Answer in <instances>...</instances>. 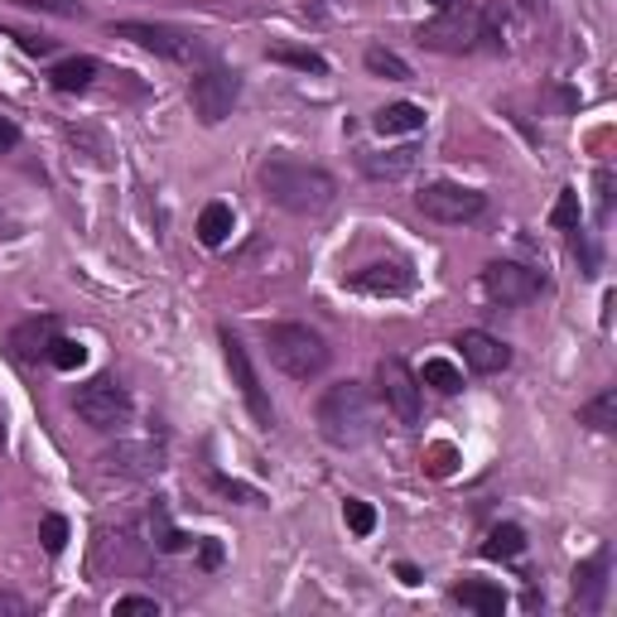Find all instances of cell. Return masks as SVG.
I'll use <instances>...</instances> for the list:
<instances>
[{"label":"cell","instance_id":"obj_1","mask_svg":"<svg viewBox=\"0 0 617 617\" xmlns=\"http://www.w3.org/2000/svg\"><path fill=\"white\" fill-rule=\"evenodd\" d=\"M261 188H265V198L275 203V208H285V213H323L333 203V174H323V169H313V164H299V160H265L261 164Z\"/></svg>","mask_w":617,"mask_h":617},{"label":"cell","instance_id":"obj_2","mask_svg":"<svg viewBox=\"0 0 617 617\" xmlns=\"http://www.w3.org/2000/svg\"><path fill=\"white\" fill-rule=\"evenodd\" d=\"M313 420H319V434L338 449H357V444L372 439V430H377V410H372V396L362 381H338L323 391L319 410H313Z\"/></svg>","mask_w":617,"mask_h":617},{"label":"cell","instance_id":"obj_3","mask_svg":"<svg viewBox=\"0 0 617 617\" xmlns=\"http://www.w3.org/2000/svg\"><path fill=\"white\" fill-rule=\"evenodd\" d=\"M415 39L425 48H434V54H473L478 44L502 48V39H498V10L449 5V10H439V20L420 24Z\"/></svg>","mask_w":617,"mask_h":617},{"label":"cell","instance_id":"obj_4","mask_svg":"<svg viewBox=\"0 0 617 617\" xmlns=\"http://www.w3.org/2000/svg\"><path fill=\"white\" fill-rule=\"evenodd\" d=\"M265 347H271L275 367L295 381H313L329 372V343L309 323H275V329H265Z\"/></svg>","mask_w":617,"mask_h":617},{"label":"cell","instance_id":"obj_5","mask_svg":"<svg viewBox=\"0 0 617 617\" xmlns=\"http://www.w3.org/2000/svg\"><path fill=\"white\" fill-rule=\"evenodd\" d=\"M72 410H78L82 420H88L92 430L112 434V430H126L130 425V410H136V401H130V391L112 377H96L88 381L78 396H72Z\"/></svg>","mask_w":617,"mask_h":617},{"label":"cell","instance_id":"obj_6","mask_svg":"<svg viewBox=\"0 0 617 617\" xmlns=\"http://www.w3.org/2000/svg\"><path fill=\"white\" fill-rule=\"evenodd\" d=\"M241 96V78L232 68H203L198 78L188 82V102H193V116L203 121V126H217V121L232 116Z\"/></svg>","mask_w":617,"mask_h":617},{"label":"cell","instance_id":"obj_7","mask_svg":"<svg viewBox=\"0 0 617 617\" xmlns=\"http://www.w3.org/2000/svg\"><path fill=\"white\" fill-rule=\"evenodd\" d=\"M415 208L434 217V222H473V217H482V208H488V198H482L478 188L468 184H430L415 193Z\"/></svg>","mask_w":617,"mask_h":617},{"label":"cell","instance_id":"obj_8","mask_svg":"<svg viewBox=\"0 0 617 617\" xmlns=\"http://www.w3.org/2000/svg\"><path fill=\"white\" fill-rule=\"evenodd\" d=\"M540 289H546V275L526 271V265H516V261H492L488 271H482V295H488L492 305H530V299H540Z\"/></svg>","mask_w":617,"mask_h":617},{"label":"cell","instance_id":"obj_9","mask_svg":"<svg viewBox=\"0 0 617 617\" xmlns=\"http://www.w3.org/2000/svg\"><path fill=\"white\" fill-rule=\"evenodd\" d=\"M377 386H381V401L401 425H420V377L405 367L401 357H381L377 367Z\"/></svg>","mask_w":617,"mask_h":617},{"label":"cell","instance_id":"obj_10","mask_svg":"<svg viewBox=\"0 0 617 617\" xmlns=\"http://www.w3.org/2000/svg\"><path fill=\"white\" fill-rule=\"evenodd\" d=\"M112 34H116V39H130V44L150 48V54L174 58V64H193V58H203V44L193 39V34L169 30V24H116Z\"/></svg>","mask_w":617,"mask_h":617},{"label":"cell","instance_id":"obj_11","mask_svg":"<svg viewBox=\"0 0 617 617\" xmlns=\"http://www.w3.org/2000/svg\"><path fill=\"white\" fill-rule=\"evenodd\" d=\"M96 464H102V473L145 482V478H155L164 468V444H155V439H126V444H116V449H106Z\"/></svg>","mask_w":617,"mask_h":617},{"label":"cell","instance_id":"obj_12","mask_svg":"<svg viewBox=\"0 0 617 617\" xmlns=\"http://www.w3.org/2000/svg\"><path fill=\"white\" fill-rule=\"evenodd\" d=\"M222 353H227V372H232V381H237V391H241V401H247V410L256 415V425H261V430H271V425H275V410H271V401H265L256 372H251L247 347H241L232 333H222Z\"/></svg>","mask_w":617,"mask_h":617},{"label":"cell","instance_id":"obj_13","mask_svg":"<svg viewBox=\"0 0 617 617\" xmlns=\"http://www.w3.org/2000/svg\"><path fill=\"white\" fill-rule=\"evenodd\" d=\"M458 347H464V362L482 377H492V372H506L512 367V347L502 343V338L482 333V329H464L458 333Z\"/></svg>","mask_w":617,"mask_h":617},{"label":"cell","instance_id":"obj_14","mask_svg":"<svg viewBox=\"0 0 617 617\" xmlns=\"http://www.w3.org/2000/svg\"><path fill=\"white\" fill-rule=\"evenodd\" d=\"M603 594H608V550H598L594 560L574 570V608L579 613H598Z\"/></svg>","mask_w":617,"mask_h":617},{"label":"cell","instance_id":"obj_15","mask_svg":"<svg viewBox=\"0 0 617 617\" xmlns=\"http://www.w3.org/2000/svg\"><path fill=\"white\" fill-rule=\"evenodd\" d=\"M347 285L362 289V295H405L410 271L405 265H396V261H377V265H367V271H357Z\"/></svg>","mask_w":617,"mask_h":617},{"label":"cell","instance_id":"obj_16","mask_svg":"<svg viewBox=\"0 0 617 617\" xmlns=\"http://www.w3.org/2000/svg\"><path fill=\"white\" fill-rule=\"evenodd\" d=\"M58 338V319L54 313H44V319H30V323H20L15 333H10V347H15V357L20 362H34V357H48V343Z\"/></svg>","mask_w":617,"mask_h":617},{"label":"cell","instance_id":"obj_17","mask_svg":"<svg viewBox=\"0 0 617 617\" xmlns=\"http://www.w3.org/2000/svg\"><path fill=\"white\" fill-rule=\"evenodd\" d=\"M372 126H377L381 136H415V130H425V112H420L415 102H391L372 116Z\"/></svg>","mask_w":617,"mask_h":617},{"label":"cell","instance_id":"obj_18","mask_svg":"<svg viewBox=\"0 0 617 617\" xmlns=\"http://www.w3.org/2000/svg\"><path fill=\"white\" fill-rule=\"evenodd\" d=\"M454 603H464V608H473V613H482V617H502L506 613V594L498 584H458L454 589Z\"/></svg>","mask_w":617,"mask_h":617},{"label":"cell","instance_id":"obj_19","mask_svg":"<svg viewBox=\"0 0 617 617\" xmlns=\"http://www.w3.org/2000/svg\"><path fill=\"white\" fill-rule=\"evenodd\" d=\"M415 164H420L415 145H405V150H386V155H367V160H362V169H367L372 179H405Z\"/></svg>","mask_w":617,"mask_h":617},{"label":"cell","instance_id":"obj_20","mask_svg":"<svg viewBox=\"0 0 617 617\" xmlns=\"http://www.w3.org/2000/svg\"><path fill=\"white\" fill-rule=\"evenodd\" d=\"M48 78H54L58 92H88L96 78V58H64V64H54Z\"/></svg>","mask_w":617,"mask_h":617},{"label":"cell","instance_id":"obj_21","mask_svg":"<svg viewBox=\"0 0 617 617\" xmlns=\"http://www.w3.org/2000/svg\"><path fill=\"white\" fill-rule=\"evenodd\" d=\"M526 550V530L522 526H492L488 540H482V555L488 560H516Z\"/></svg>","mask_w":617,"mask_h":617},{"label":"cell","instance_id":"obj_22","mask_svg":"<svg viewBox=\"0 0 617 617\" xmlns=\"http://www.w3.org/2000/svg\"><path fill=\"white\" fill-rule=\"evenodd\" d=\"M227 237H232V208L227 203H208L198 217V241L203 247H222Z\"/></svg>","mask_w":617,"mask_h":617},{"label":"cell","instance_id":"obj_23","mask_svg":"<svg viewBox=\"0 0 617 617\" xmlns=\"http://www.w3.org/2000/svg\"><path fill=\"white\" fill-rule=\"evenodd\" d=\"M420 381L434 386L439 396H458V391H464V372H458L454 362H444V357H430L425 372H420Z\"/></svg>","mask_w":617,"mask_h":617},{"label":"cell","instance_id":"obj_24","mask_svg":"<svg viewBox=\"0 0 617 617\" xmlns=\"http://www.w3.org/2000/svg\"><path fill=\"white\" fill-rule=\"evenodd\" d=\"M579 425H589V430H613L617 425V391H613V386H608V391H598L594 401L579 410Z\"/></svg>","mask_w":617,"mask_h":617},{"label":"cell","instance_id":"obj_25","mask_svg":"<svg viewBox=\"0 0 617 617\" xmlns=\"http://www.w3.org/2000/svg\"><path fill=\"white\" fill-rule=\"evenodd\" d=\"M367 68L377 72V78H391V82H405V78H410V64H405V58H396L391 48H381V44L367 48Z\"/></svg>","mask_w":617,"mask_h":617},{"label":"cell","instance_id":"obj_26","mask_svg":"<svg viewBox=\"0 0 617 617\" xmlns=\"http://www.w3.org/2000/svg\"><path fill=\"white\" fill-rule=\"evenodd\" d=\"M48 362H54L58 372H78L82 362H88V347H82L78 338H54V343H48Z\"/></svg>","mask_w":617,"mask_h":617},{"label":"cell","instance_id":"obj_27","mask_svg":"<svg viewBox=\"0 0 617 617\" xmlns=\"http://www.w3.org/2000/svg\"><path fill=\"white\" fill-rule=\"evenodd\" d=\"M271 64H289V68H305V72H323V68H329L319 54H313V48H289V44L271 48Z\"/></svg>","mask_w":617,"mask_h":617},{"label":"cell","instance_id":"obj_28","mask_svg":"<svg viewBox=\"0 0 617 617\" xmlns=\"http://www.w3.org/2000/svg\"><path fill=\"white\" fill-rule=\"evenodd\" d=\"M343 516H347V530H353V536H372V530H377V512H372V502H362V498H347Z\"/></svg>","mask_w":617,"mask_h":617},{"label":"cell","instance_id":"obj_29","mask_svg":"<svg viewBox=\"0 0 617 617\" xmlns=\"http://www.w3.org/2000/svg\"><path fill=\"white\" fill-rule=\"evenodd\" d=\"M550 222L560 227V232H579V193H574V188H564L560 198H555Z\"/></svg>","mask_w":617,"mask_h":617},{"label":"cell","instance_id":"obj_30","mask_svg":"<svg viewBox=\"0 0 617 617\" xmlns=\"http://www.w3.org/2000/svg\"><path fill=\"white\" fill-rule=\"evenodd\" d=\"M39 540H44L48 555H64V546H68V522H64V516H44V522H39Z\"/></svg>","mask_w":617,"mask_h":617},{"label":"cell","instance_id":"obj_31","mask_svg":"<svg viewBox=\"0 0 617 617\" xmlns=\"http://www.w3.org/2000/svg\"><path fill=\"white\" fill-rule=\"evenodd\" d=\"M116 617H160V603H155V598H140V594L116 598Z\"/></svg>","mask_w":617,"mask_h":617},{"label":"cell","instance_id":"obj_32","mask_svg":"<svg viewBox=\"0 0 617 617\" xmlns=\"http://www.w3.org/2000/svg\"><path fill=\"white\" fill-rule=\"evenodd\" d=\"M15 145H20V126H15L10 116H0V155L15 150Z\"/></svg>","mask_w":617,"mask_h":617},{"label":"cell","instance_id":"obj_33","mask_svg":"<svg viewBox=\"0 0 617 617\" xmlns=\"http://www.w3.org/2000/svg\"><path fill=\"white\" fill-rule=\"evenodd\" d=\"M24 5H34V10H54V15H78V5H72V0H24Z\"/></svg>","mask_w":617,"mask_h":617},{"label":"cell","instance_id":"obj_34","mask_svg":"<svg viewBox=\"0 0 617 617\" xmlns=\"http://www.w3.org/2000/svg\"><path fill=\"white\" fill-rule=\"evenodd\" d=\"M430 458H434L430 468H434V473H439V478H444V473H449V468H454V449H449V444H439V449H430Z\"/></svg>","mask_w":617,"mask_h":617},{"label":"cell","instance_id":"obj_35","mask_svg":"<svg viewBox=\"0 0 617 617\" xmlns=\"http://www.w3.org/2000/svg\"><path fill=\"white\" fill-rule=\"evenodd\" d=\"M0 613L24 617V613H30V603H24V598H15V594H0Z\"/></svg>","mask_w":617,"mask_h":617},{"label":"cell","instance_id":"obj_36","mask_svg":"<svg viewBox=\"0 0 617 617\" xmlns=\"http://www.w3.org/2000/svg\"><path fill=\"white\" fill-rule=\"evenodd\" d=\"M598 203H603V213L613 208V174H608V169L598 174Z\"/></svg>","mask_w":617,"mask_h":617},{"label":"cell","instance_id":"obj_37","mask_svg":"<svg viewBox=\"0 0 617 617\" xmlns=\"http://www.w3.org/2000/svg\"><path fill=\"white\" fill-rule=\"evenodd\" d=\"M24 54H48V39H34V34H15Z\"/></svg>","mask_w":617,"mask_h":617},{"label":"cell","instance_id":"obj_38","mask_svg":"<svg viewBox=\"0 0 617 617\" xmlns=\"http://www.w3.org/2000/svg\"><path fill=\"white\" fill-rule=\"evenodd\" d=\"M217 560H222V550H217V546H213V540H203V564H208V570H213V564H217Z\"/></svg>","mask_w":617,"mask_h":617},{"label":"cell","instance_id":"obj_39","mask_svg":"<svg viewBox=\"0 0 617 617\" xmlns=\"http://www.w3.org/2000/svg\"><path fill=\"white\" fill-rule=\"evenodd\" d=\"M396 574H401V584H420V570H415V564H396Z\"/></svg>","mask_w":617,"mask_h":617},{"label":"cell","instance_id":"obj_40","mask_svg":"<svg viewBox=\"0 0 617 617\" xmlns=\"http://www.w3.org/2000/svg\"><path fill=\"white\" fill-rule=\"evenodd\" d=\"M434 5H439V10H449V5H454V0H434Z\"/></svg>","mask_w":617,"mask_h":617},{"label":"cell","instance_id":"obj_41","mask_svg":"<svg viewBox=\"0 0 617 617\" xmlns=\"http://www.w3.org/2000/svg\"><path fill=\"white\" fill-rule=\"evenodd\" d=\"M0 444H5V420H0Z\"/></svg>","mask_w":617,"mask_h":617},{"label":"cell","instance_id":"obj_42","mask_svg":"<svg viewBox=\"0 0 617 617\" xmlns=\"http://www.w3.org/2000/svg\"><path fill=\"white\" fill-rule=\"evenodd\" d=\"M0 217H5V208H0Z\"/></svg>","mask_w":617,"mask_h":617}]
</instances>
